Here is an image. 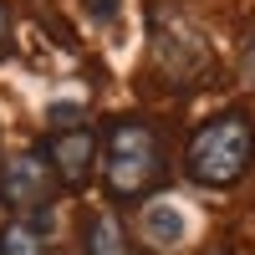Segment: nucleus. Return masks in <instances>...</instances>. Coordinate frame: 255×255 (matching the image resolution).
Masks as SVG:
<instances>
[{
    "label": "nucleus",
    "mask_w": 255,
    "mask_h": 255,
    "mask_svg": "<svg viewBox=\"0 0 255 255\" xmlns=\"http://www.w3.org/2000/svg\"><path fill=\"white\" fill-rule=\"evenodd\" d=\"M163 184V143L143 118H118L102 138V189L118 204H133Z\"/></svg>",
    "instance_id": "f257e3e1"
},
{
    "label": "nucleus",
    "mask_w": 255,
    "mask_h": 255,
    "mask_svg": "<svg viewBox=\"0 0 255 255\" xmlns=\"http://www.w3.org/2000/svg\"><path fill=\"white\" fill-rule=\"evenodd\" d=\"M87 255H128L123 225H118L113 215H97V220H87Z\"/></svg>",
    "instance_id": "0eeeda50"
},
{
    "label": "nucleus",
    "mask_w": 255,
    "mask_h": 255,
    "mask_svg": "<svg viewBox=\"0 0 255 255\" xmlns=\"http://www.w3.org/2000/svg\"><path fill=\"white\" fill-rule=\"evenodd\" d=\"M46 158H51V168H56V184L82 189V184L92 179V168H97V138L87 133V128H67V133H51Z\"/></svg>",
    "instance_id": "39448f33"
},
{
    "label": "nucleus",
    "mask_w": 255,
    "mask_h": 255,
    "mask_svg": "<svg viewBox=\"0 0 255 255\" xmlns=\"http://www.w3.org/2000/svg\"><path fill=\"white\" fill-rule=\"evenodd\" d=\"M240 72H245V82L255 87V36L245 41V51H240Z\"/></svg>",
    "instance_id": "f8f14e48"
},
{
    "label": "nucleus",
    "mask_w": 255,
    "mask_h": 255,
    "mask_svg": "<svg viewBox=\"0 0 255 255\" xmlns=\"http://www.w3.org/2000/svg\"><path fill=\"white\" fill-rule=\"evenodd\" d=\"M10 46H15V26H10V5L0 0V61L10 56Z\"/></svg>",
    "instance_id": "9b49d317"
},
{
    "label": "nucleus",
    "mask_w": 255,
    "mask_h": 255,
    "mask_svg": "<svg viewBox=\"0 0 255 255\" xmlns=\"http://www.w3.org/2000/svg\"><path fill=\"white\" fill-rule=\"evenodd\" d=\"M0 255H46V240H41L36 225L10 220L5 230H0Z\"/></svg>",
    "instance_id": "6e6552de"
},
{
    "label": "nucleus",
    "mask_w": 255,
    "mask_h": 255,
    "mask_svg": "<svg viewBox=\"0 0 255 255\" xmlns=\"http://www.w3.org/2000/svg\"><path fill=\"white\" fill-rule=\"evenodd\" d=\"M153 56L168 77L179 82H194L204 77V41L184 26V15H158L153 20Z\"/></svg>",
    "instance_id": "20e7f679"
},
{
    "label": "nucleus",
    "mask_w": 255,
    "mask_h": 255,
    "mask_svg": "<svg viewBox=\"0 0 255 255\" xmlns=\"http://www.w3.org/2000/svg\"><path fill=\"white\" fill-rule=\"evenodd\" d=\"M255 158V128L245 113H220L189 138V179L204 189H235Z\"/></svg>",
    "instance_id": "f03ea898"
},
{
    "label": "nucleus",
    "mask_w": 255,
    "mask_h": 255,
    "mask_svg": "<svg viewBox=\"0 0 255 255\" xmlns=\"http://www.w3.org/2000/svg\"><path fill=\"white\" fill-rule=\"evenodd\" d=\"M82 10H87L97 26H113V20H118V10H123V0H82Z\"/></svg>",
    "instance_id": "9d476101"
},
{
    "label": "nucleus",
    "mask_w": 255,
    "mask_h": 255,
    "mask_svg": "<svg viewBox=\"0 0 255 255\" xmlns=\"http://www.w3.org/2000/svg\"><path fill=\"white\" fill-rule=\"evenodd\" d=\"M46 123L56 128V133H67V128H82V108H77V102H51V108H46Z\"/></svg>",
    "instance_id": "1a4fd4ad"
},
{
    "label": "nucleus",
    "mask_w": 255,
    "mask_h": 255,
    "mask_svg": "<svg viewBox=\"0 0 255 255\" xmlns=\"http://www.w3.org/2000/svg\"><path fill=\"white\" fill-rule=\"evenodd\" d=\"M56 194V168L46 148H20L0 163V204L15 215H41Z\"/></svg>",
    "instance_id": "7ed1b4c3"
},
{
    "label": "nucleus",
    "mask_w": 255,
    "mask_h": 255,
    "mask_svg": "<svg viewBox=\"0 0 255 255\" xmlns=\"http://www.w3.org/2000/svg\"><path fill=\"white\" fill-rule=\"evenodd\" d=\"M184 235H189V225H184V209H179V204L158 199V204L143 209V240H148V245L174 250V245H184Z\"/></svg>",
    "instance_id": "423d86ee"
}]
</instances>
